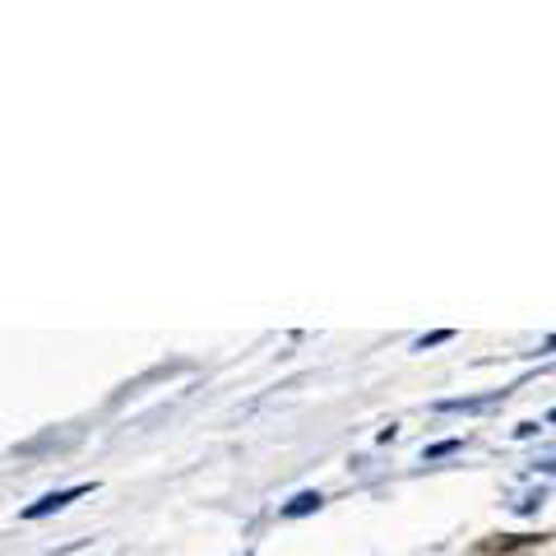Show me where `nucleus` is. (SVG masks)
<instances>
[{"instance_id": "obj_1", "label": "nucleus", "mask_w": 556, "mask_h": 556, "mask_svg": "<svg viewBox=\"0 0 556 556\" xmlns=\"http://www.w3.org/2000/svg\"><path fill=\"white\" fill-rule=\"evenodd\" d=\"M84 492H89V486H84V482H79V486H65V492H47L42 501H33V506L24 510V519H42V515H51V510H65L70 501H79Z\"/></svg>"}, {"instance_id": "obj_2", "label": "nucleus", "mask_w": 556, "mask_h": 556, "mask_svg": "<svg viewBox=\"0 0 556 556\" xmlns=\"http://www.w3.org/2000/svg\"><path fill=\"white\" fill-rule=\"evenodd\" d=\"M501 404V394H486V399H441V413H482V408H492Z\"/></svg>"}, {"instance_id": "obj_3", "label": "nucleus", "mask_w": 556, "mask_h": 556, "mask_svg": "<svg viewBox=\"0 0 556 556\" xmlns=\"http://www.w3.org/2000/svg\"><path fill=\"white\" fill-rule=\"evenodd\" d=\"M325 506V496L320 492H302V496H292L288 506H283V515L288 519H298V515H311V510H320Z\"/></svg>"}, {"instance_id": "obj_4", "label": "nucleus", "mask_w": 556, "mask_h": 556, "mask_svg": "<svg viewBox=\"0 0 556 556\" xmlns=\"http://www.w3.org/2000/svg\"><path fill=\"white\" fill-rule=\"evenodd\" d=\"M450 339H455V329H437V334L417 339V353H427V348H437V343H450Z\"/></svg>"}, {"instance_id": "obj_5", "label": "nucleus", "mask_w": 556, "mask_h": 556, "mask_svg": "<svg viewBox=\"0 0 556 556\" xmlns=\"http://www.w3.org/2000/svg\"><path fill=\"white\" fill-rule=\"evenodd\" d=\"M455 450H459V441H441V445H431V450H427V459H441V455H455Z\"/></svg>"}, {"instance_id": "obj_6", "label": "nucleus", "mask_w": 556, "mask_h": 556, "mask_svg": "<svg viewBox=\"0 0 556 556\" xmlns=\"http://www.w3.org/2000/svg\"><path fill=\"white\" fill-rule=\"evenodd\" d=\"M547 422H552V427H556V408H552V413H547Z\"/></svg>"}, {"instance_id": "obj_7", "label": "nucleus", "mask_w": 556, "mask_h": 556, "mask_svg": "<svg viewBox=\"0 0 556 556\" xmlns=\"http://www.w3.org/2000/svg\"><path fill=\"white\" fill-rule=\"evenodd\" d=\"M547 348H556V334H552V339H547Z\"/></svg>"}]
</instances>
